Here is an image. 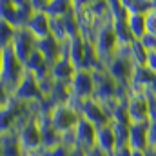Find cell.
Instances as JSON below:
<instances>
[{
	"mask_svg": "<svg viewBox=\"0 0 156 156\" xmlns=\"http://www.w3.org/2000/svg\"><path fill=\"white\" fill-rule=\"evenodd\" d=\"M26 75L24 64L16 58L15 51L11 45L2 47V56H0V78H2V93L13 96L20 80Z\"/></svg>",
	"mask_w": 156,
	"mask_h": 156,
	"instance_id": "obj_1",
	"label": "cell"
},
{
	"mask_svg": "<svg viewBox=\"0 0 156 156\" xmlns=\"http://www.w3.org/2000/svg\"><path fill=\"white\" fill-rule=\"evenodd\" d=\"M94 47H96V55L102 66H105L115 55H116L118 47V37L113 26V18H105V20H98V29H96V40H94Z\"/></svg>",
	"mask_w": 156,
	"mask_h": 156,
	"instance_id": "obj_2",
	"label": "cell"
},
{
	"mask_svg": "<svg viewBox=\"0 0 156 156\" xmlns=\"http://www.w3.org/2000/svg\"><path fill=\"white\" fill-rule=\"evenodd\" d=\"M71 94H73V96H71V102H69V104L80 111L82 102L93 98V94H94V80H93V73L82 71V69L76 71V75H75L73 82H71Z\"/></svg>",
	"mask_w": 156,
	"mask_h": 156,
	"instance_id": "obj_3",
	"label": "cell"
},
{
	"mask_svg": "<svg viewBox=\"0 0 156 156\" xmlns=\"http://www.w3.org/2000/svg\"><path fill=\"white\" fill-rule=\"evenodd\" d=\"M18 138H20L24 156H40V153H42V131L37 123V118H31L18 131Z\"/></svg>",
	"mask_w": 156,
	"mask_h": 156,
	"instance_id": "obj_4",
	"label": "cell"
},
{
	"mask_svg": "<svg viewBox=\"0 0 156 156\" xmlns=\"http://www.w3.org/2000/svg\"><path fill=\"white\" fill-rule=\"evenodd\" d=\"M82 120V115L76 107H73L71 104H64V105H58L51 111V122H53V127L60 133V134H66L69 131H75L76 125Z\"/></svg>",
	"mask_w": 156,
	"mask_h": 156,
	"instance_id": "obj_5",
	"label": "cell"
},
{
	"mask_svg": "<svg viewBox=\"0 0 156 156\" xmlns=\"http://www.w3.org/2000/svg\"><path fill=\"white\" fill-rule=\"evenodd\" d=\"M109 73V76L116 82L118 85H125L129 87L131 83V78H133V73H134V62L127 56H122V55H115L105 66H104Z\"/></svg>",
	"mask_w": 156,
	"mask_h": 156,
	"instance_id": "obj_6",
	"label": "cell"
},
{
	"mask_svg": "<svg viewBox=\"0 0 156 156\" xmlns=\"http://www.w3.org/2000/svg\"><path fill=\"white\" fill-rule=\"evenodd\" d=\"M13 98H16L22 104H42L45 100V96L40 91L38 78L35 76V75H31V73H27V71H26L24 78L20 80V83H18Z\"/></svg>",
	"mask_w": 156,
	"mask_h": 156,
	"instance_id": "obj_7",
	"label": "cell"
},
{
	"mask_svg": "<svg viewBox=\"0 0 156 156\" xmlns=\"http://www.w3.org/2000/svg\"><path fill=\"white\" fill-rule=\"evenodd\" d=\"M127 113L131 123H145L149 122V102L145 93H131L127 98Z\"/></svg>",
	"mask_w": 156,
	"mask_h": 156,
	"instance_id": "obj_8",
	"label": "cell"
},
{
	"mask_svg": "<svg viewBox=\"0 0 156 156\" xmlns=\"http://www.w3.org/2000/svg\"><path fill=\"white\" fill-rule=\"evenodd\" d=\"M11 47H13L16 58H18L22 64H26L27 58H29V56L33 55V51L37 49V38H35L26 27H24V29H18V31L15 33L13 42H11Z\"/></svg>",
	"mask_w": 156,
	"mask_h": 156,
	"instance_id": "obj_9",
	"label": "cell"
},
{
	"mask_svg": "<svg viewBox=\"0 0 156 156\" xmlns=\"http://www.w3.org/2000/svg\"><path fill=\"white\" fill-rule=\"evenodd\" d=\"M80 115H82L83 120H87L89 123H93L96 129H100V127L111 123V116L107 115V111H105L96 100H93V98L82 102V105H80Z\"/></svg>",
	"mask_w": 156,
	"mask_h": 156,
	"instance_id": "obj_10",
	"label": "cell"
},
{
	"mask_svg": "<svg viewBox=\"0 0 156 156\" xmlns=\"http://www.w3.org/2000/svg\"><path fill=\"white\" fill-rule=\"evenodd\" d=\"M75 136H76V149L83 151L85 154L96 149V127L87 120L83 118L80 120V123L75 129Z\"/></svg>",
	"mask_w": 156,
	"mask_h": 156,
	"instance_id": "obj_11",
	"label": "cell"
},
{
	"mask_svg": "<svg viewBox=\"0 0 156 156\" xmlns=\"http://www.w3.org/2000/svg\"><path fill=\"white\" fill-rule=\"evenodd\" d=\"M149 123H131V133H129V147L133 151H149Z\"/></svg>",
	"mask_w": 156,
	"mask_h": 156,
	"instance_id": "obj_12",
	"label": "cell"
},
{
	"mask_svg": "<svg viewBox=\"0 0 156 156\" xmlns=\"http://www.w3.org/2000/svg\"><path fill=\"white\" fill-rule=\"evenodd\" d=\"M24 67H26V71L27 73H31V75H35V76L40 80H44V78L49 76V73H51V66H49V62L45 60V56L40 53L38 49H35L33 51V55L27 58V62L24 64Z\"/></svg>",
	"mask_w": 156,
	"mask_h": 156,
	"instance_id": "obj_13",
	"label": "cell"
},
{
	"mask_svg": "<svg viewBox=\"0 0 156 156\" xmlns=\"http://www.w3.org/2000/svg\"><path fill=\"white\" fill-rule=\"evenodd\" d=\"M26 29L37 38V42L51 37V18H49V15L47 13H35V16L29 20Z\"/></svg>",
	"mask_w": 156,
	"mask_h": 156,
	"instance_id": "obj_14",
	"label": "cell"
},
{
	"mask_svg": "<svg viewBox=\"0 0 156 156\" xmlns=\"http://www.w3.org/2000/svg\"><path fill=\"white\" fill-rule=\"evenodd\" d=\"M76 67L71 64V60H66V58H60L58 62H55L53 66H51V78L55 80V82H58V83H67V85H71V82H73V78L76 75Z\"/></svg>",
	"mask_w": 156,
	"mask_h": 156,
	"instance_id": "obj_15",
	"label": "cell"
},
{
	"mask_svg": "<svg viewBox=\"0 0 156 156\" xmlns=\"http://www.w3.org/2000/svg\"><path fill=\"white\" fill-rule=\"evenodd\" d=\"M37 49L45 56V60L49 62V66H53L55 62H58L62 58V42L56 40L53 35L44 40H38L37 42Z\"/></svg>",
	"mask_w": 156,
	"mask_h": 156,
	"instance_id": "obj_16",
	"label": "cell"
},
{
	"mask_svg": "<svg viewBox=\"0 0 156 156\" xmlns=\"http://www.w3.org/2000/svg\"><path fill=\"white\" fill-rule=\"evenodd\" d=\"M96 147L102 149L104 153L113 156L115 149H116V136H115V129L113 123H107L100 129H96Z\"/></svg>",
	"mask_w": 156,
	"mask_h": 156,
	"instance_id": "obj_17",
	"label": "cell"
},
{
	"mask_svg": "<svg viewBox=\"0 0 156 156\" xmlns=\"http://www.w3.org/2000/svg\"><path fill=\"white\" fill-rule=\"evenodd\" d=\"M0 147H2V156H24L22 145H20V138H18L16 131L2 133Z\"/></svg>",
	"mask_w": 156,
	"mask_h": 156,
	"instance_id": "obj_18",
	"label": "cell"
},
{
	"mask_svg": "<svg viewBox=\"0 0 156 156\" xmlns=\"http://www.w3.org/2000/svg\"><path fill=\"white\" fill-rule=\"evenodd\" d=\"M83 55H85V42L82 38V35L76 37V38H71L67 42V58L71 60V64L76 67L78 71L82 69Z\"/></svg>",
	"mask_w": 156,
	"mask_h": 156,
	"instance_id": "obj_19",
	"label": "cell"
},
{
	"mask_svg": "<svg viewBox=\"0 0 156 156\" xmlns=\"http://www.w3.org/2000/svg\"><path fill=\"white\" fill-rule=\"evenodd\" d=\"M127 27L134 40H142L147 35V24H145V15L140 13H129L127 18Z\"/></svg>",
	"mask_w": 156,
	"mask_h": 156,
	"instance_id": "obj_20",
	"label": "cell"
},
{
	"mask_svg": "<svg viewBox=\"0 0 156 156\" xmlns=\"http://www.w3.org/2000/svg\"><path fill=\"white\" fill-rule=\"evenodd\" d=\"M73 11H75L73 2H66V0H53L49 2V7H47V15L51 18H64Z\"/></svg>",
	"mask_w": 156,
	"mask_h": 156,
	"instance_id": "obj_21",
	"label": "cell"
},
{
	"mask_svg": "<svg viewBox=\"0 0 156 156\" xmlns=\"http://www.w3.org/2000/svg\"><path fill=\"white\" fill-rule=\"evenodd\" d=\"M131 58H133L134 66H147L149 51L142 45L140 40H134V42L131 44Z\"/></svg>",
	"mask_w": 156,
	"mask_h": 156,
	"instance_id": "obj_22",
	"label": "cell"
},
{
	"mask_svg": "<svg viewBox=\"0 0 156 156\" xmlns=\"http://www.w3.org/2000/svg\"><path fill=\"white\" fill-rule=\"evenodd\" d=\"M0 33H2V47H7V45H11V42L15 38V33H16V29L15 27H11L7 22H0Z\"/></svg>",
	"mask_w": 156,
	"mask_h": 156,
	"instance_id": "obj_23",
	"label": "cell"
},
{
	"mask_svg": "<svg viewBox=\"0 0 156 156\" xmlns=\"http://www.w3.org/2000/svg\"><path fill=\"white\" fill-rule=\"evenodd\" d=\"M145 24H147V35L156 37V2H154V7L145 15Z\"/></svg>",
	"mask_w": 156,
	"mask_h": 156,
	"instance_id": "obj_24",
	"label": "cell"
},
{
	"mask_svg": "<svg viewBox=\"0 0 156 156\" xmlns=\"http://www.w3.org/2000/svg\"><path fill=\"white\" fill-rule=\"evenodd\" d=\"M140 42H142V45H144L149 53L156 51V37H153V35H145V37L140 40Z\"/></svg>",
	"mask_w": 156,
	"mask_h": 156,
	"instance_id": "obj_25",
	"label": "cell"
},
{
	"mask_svg": "<svg viewBox=\"0 0 156 156\" xmlns=\"http://www.w3.org/2000/svg\"><path fill=\"white\" fill-rule=\"evenodd\" d=\"M149 151H156V122L149 123Z\"/></svg>",
	"mask_w": 156,
	"mask_h": 156,
	"instance_id": "obj_26",
	"label": "cell"
},
{
	"mask_svg": "<svg viewBox=\"0 0 156 156\" xmlns=\"http://www.w3.org/2000/svg\"><path fill=\"white\" fill-rule=\"evenodd\" d=\"M113 156H133V149L129 145H122V147H116Z\"/></svg>",
	"mask_w": 156,
	"mask_h": 156,
	"instance_id": "obj_27",
	"label": "cell"
},
{
	"mask_svg": "<svg viewBox=\"0 0 156 156\" xmlns=\"http://www.w3.org/2000/svg\"><path fill=\"white\" fill-rule=\"evenodd\" d=\"M147 67L153 71L156 75V51H153V53H149V58H147Z\"/></svg>",
	"mask_w": 156,
	"mask_h": 156,
	"instance_id": "obj_28",
	"label": "cell"
},
{
	"mask_svg": "<svg viewBox=\"0 0 156 156\" xmlns=\"http://www.w3.org/2000/svg\"><path fill=\"white\" fill-rule=\"evenodd\" d=\"M85 156H109V154H107V153H104L102 149H98V147H96V149H93L91 153H87Z\"/></svg>",
	"mask_w": 156,
	"mask_h": 156,
	"instance_id": "obj_29",
	"label": "cell"
},
{
	"mask_svg": "<svg viewBox=\"0 0 156 156\" xmlns=\"http://www.w3.org/2000/svg\"><path fill=\"white\" fill-rule=\"evenodd\" d=\"M147 91H149V93H151L153 96H156V76H154V80L151 82V85L147 87Z\"/></svg>",
	"mask_w": 156,
	"mask_h": 156,
	"instance_id": "obj_30",
	"label": "cell"
},
{
	"mask_svg": "<svg viewBox=\"0 0 156 156\" xmlns=\"http://www.w3.org/2000/svg\"><path fill=\"white\" fill-rule=\"evenodd\" d=\"M69 156H85L83 151H80V149H75V151H71V154Z\"/></svg>",
	"mask_w": 156,
	"mask_h": 156,
	"instance_id": "obj_31",
	"label": "cell"
},
{
	"mask_svg": "<svg viewBox=\"0 0 156 156\" xmlns=\"http://www.w3.org/2000/svg\"><path fill=\"white\" fill-rule=\"evenodd\" d=\"M133 156H147V153H142V151H133Z\"/></svg>",
	"mask_w": 156,
	"mask_h": 156,
	"instance_id": "obj_32",
	"label": "cell"
}]
</instances>
